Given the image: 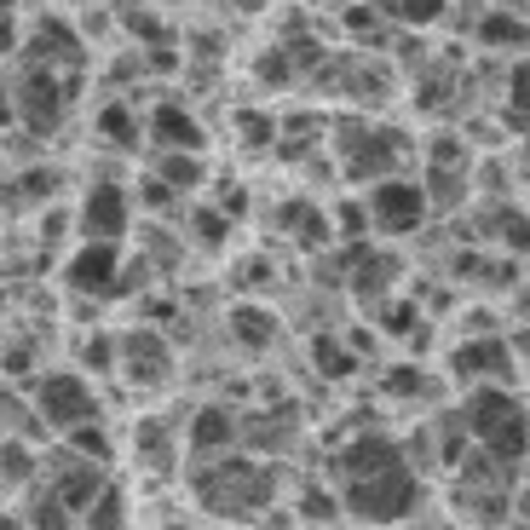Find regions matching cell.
Here are the masks:
<instances>
[{"mask_svg":"<svg viewBox=\"0 0 530 530\" xmlns=\"http://www.w3.org/2000/svg\"><path fill=\"white\" fill-rule=\"evenodd\" d=\"M260 76H265V81H282V76H289V58H282V53L260 58Z\"/></svg>","mask_w":530,"mask_h":530,"instance_id":"obj_29","label":"cell"},{"mask_svg":"<svg viewBox=\"0 0 530 530\" xmlns=\"http://www.w3.org/2000/svg\"><path fill=\"white\" fill-rule=\"evenodd\" d=\"M306 513H312V519H329V513H335V501H329V496H312V501H306Z\"/></svg>","mask_w":530,"mask_h":530,"instance_id":"obj_33","label":"cell"},{"mask_svg":"<svg viewBox=\"0 0 530 530\" xmlns=\"http://www.w3.org/2000/svg\"><path fill=\"white\" fill-rule=\"evenodd\" d=\"M340 467H347L352 478H369V473H387V467H398V450H392L387 438H357L347 455H340Z\"/></svg>","mask_w":530,"mask_h":530,"instance_id":"obj_7","label":"cell"},{"mask_svg":"<svg viewBox=\"0 0 530 530\" xmlns=\"http://www.w3.org/2000/svg\"><path fill=\"white\" fill-rule=\"evenodd\" d=\"M0 121H6V98H0Z\"/></svg>","mask_w":530,"mask_h":530,"instance_id":"obj_38","label":"cell"},{"mask_svg":"<svg viewBox=\"0 0 530 530\" xmlns=\"http://www.w3.org/2000/svg\"><path fill=\"white\" fill-rule=\"evenodd\" d=\"M282 225H300L306 242H323V237H329V225H323V214H317V208H282Z\"/></svg>","mask_w":530,"mask_h":530,"instance_id":"obj_16","label":"cell"},{"mask_svg":"<svg viewBox=\"0 0 530 530\" xmlns=\"http://www.w3.org/2000/svg\"><path fill=\"white\" fill-rule=\"evenodd\" d=\"M76 450L98 461V455H110V444H104V433H98V427H81V421H76Z\"/></svg>","mask_w":530,"mask_h":530,"instance_id":"obj_24","label":"cell"},{"mask_svg":"<svg viewBox=\"0 0 530 530\" xmlns=\"http://www.w3.org/2000/svg\"><path fill=\"white\" fill-rule=\"evenodd\" d=\"M156 133H162V144H174V151H196V144H202V127H196L179 104L156 110Z\"/></svg>","mask_w":530,"mask_h":530,"instance_id":"obj_11","label":"cell"},{"mask_svg":"<svg viewBox=\"0 0 530 530\" xmlns=\"http://www.w3.org/2000/svg\"><path fill=\"white\" fill-rule=\"evenodd\" d=\"M196 231H202V242H225V225H219V214H196Z\"/></svg>","mask_w":530,"mask_h":530,"instance_id":"obj_28","label":"cell"},{"mask_svg":"<svg viewBox=\"0 0 530 530\" xmlns=\"http://www.w3.org/2000/svg\"><path fill=\"white\" fill-rule=\"evenodd\" d=\"M392 335H410V329H415V312H410V306H398V312H392Z\"/></svg>","mask_w":530,"mask_h":530,"instance_id":"obj_31","label":"cell"},{"mask_svg":"<svg viewBox=\"0 0 530 530\" xmlns=\"http://www.w3.org/2000/svg\"><path fill=\"white\" fill-rule=\"evenodd\" d=\"M202 179V167L191 162V156H174V162H162V184H196Z\"/></svg>","mask_w":530,"mask_h":530,"instance_id":"obj_21","label":"cell"},{"mask_svg":"<svg viewBox=\"0 0 530 530\" xmlns=\"http://www.w3.org/2000/svg\"><path fill=\"white\" fill-rule=\"evenodd\" d=\"M398 162V133H375V139H357L352 144V174L369 179V174H387Z\"/></svg>","mask_w":530,"mask_h":530,"instance_id":"obj_9","label":"cell"},{"mask_svg":"<svg viewBox=\"0 0 530 530\" xmlns=\"http://www.w3.org/2000/svg\"><path fill=\"white\" fill-rule=\"evenodd\" d=\"M127 375L133 380H162L167 375V347H162V340H156V335H133L127 340Z\"/></svg>","mask_w":530,"mask_h":530,"instance_id":"obj_10","label":"cell"},{"mask_svg":"<svg viewBox=\"0 0 530 530\" xmlns=\"http://www.w3.org/2000/svg\"><path fill=\"white\" fill-rule=\"evenodd\" d=\"M29 478V450L23 444H0V485H23Z\"/></svg>","mask_w":530,"mask_h":530,"instance_id":"obj_15","label":"cell"},{"mask_svg":"<svg viewBox=\"0 0 530 530\" xmlns=\"http://www.w3.org/2000/svg\"><path fill=\"white\" fill-rule=\"evenodd\" d=\"M387 260H369L363 271H357V294H363V300H369V294H380V282H387Z\"/></svg>","mask_w":530,"mask_h":530,"instance_id":"obj_23","label":"cell"},{"mask_svg":"<svg viewBox=\"0 0 530 530\" xmlns=\"http://www.w3.org/2000/svg\"><path fill=\"white\" fill-rule=\"evenodd\" d=\"M231 438V415L225 410H202L196 415V450H219Z\"/></svg>","mask_w":530,"mask_h":530,"instance_id":"obj_13","label":"cell"},{"mask_svg":"<svg viewBox=\"0 0 530 530\" xmlns=\"http://www.w3.org/2000/svg\"><path fill=\"white\" fill-rule=\"evenodd\" d=\"M485 41H496V46H501V41L519 46V41H525V23H519V18H485Z\"/></svg>","mask_w":530,"mask_h":530,"instance_id":"obj_19","label":"cell"},{"mask_svg":"<svg viewBox=\"0 0 530 530\" xmlns=\"http://www.w3.org/2000/svg\"><path fill=\"white\" fill-rule=\"evenodd\" d=\"M41 410H46V421L76 427V421H87V415H93V398H87V387H81L76 375H53L41 387Z\"/></svg>","mask_w":530,"mask_h":530,"instance_id":"obj_3","label":"cell"},{"mask_svg":"<svg viewBox=\"0 0 530 530\" xmlns=\"http://www.w3.org/2000/svg\"><path fill=\"white\" fill-rule=\"evenodd\" d=\"M231 323H237V335H242V340H249V347H265V340H271V335H277V323H271V317H265V312H254V306H242V312H237V317H231Z\"/></svg>","mask_w":530,"mask_h":530,"instance_id":"obj_14","label":"cell"},{"mask_svg":"<svg viewBox=\"0 0 530 530\" xmlns=\"http://www.w3.org/2000/svg\"><path fill=\"white\" fill-rule=\"evenodd\" d=\"M35 525H53V530H58V525H64V508H58L53 496H46V501H41V513H35Z\"/></svg>","mask_w":530,"mask_h":530,"instance_id":"obj_30","label":"cell"},{"mask_svg":"<svg viewBox=\"0 0 530 530\" xmlns=\"http://www.w3.org/2000/svg\"><path fill=\"white\" fill-rule=\"evenodd\" d=\"M433 184H438V202H455V179L450 174H433Z\"/></svg>","mask_w":530,"mask_h":530,"instance_id":"obj_35","label":"cell"},{"mask_svg":"<svg viewBox=\"0 0 530 530\" xmlns=\"http://www.w3.org/2000/svg\"><path fill=\"white\" fill-rule=\"evenodd\" d=\"M0 53H12V23H0Z\"/></svg>","mask_w":530,"mask_h":530,"instance_id":"obj_37","label":"cell"},{"mask_svg":"<svg viewBox=\"0 0 530 530\" xmlns=\"http://www.w3.org/2000/svg\"><path fill=\"white\" fill-rule=\"evenodd\" d=\"M0 12H6V0H0Z\"/></svg>","mask_w":530,"mask_h":530,"instance_id":"obj_39","label":"cell"},{"mask_svg":"<svg viewBox=\"0 0 530 530\" xmlns=\"http://www.w3.org/2000/svg\"><path fill=\"white\" fill-rule=\"evenodd\" d=\"M69 282H76V289L110 294V289H116V249H110V242H93V249H81L76 260H69Z\"/></svg>","mask_w":530,"mask_h":530,"instance_id":"obj_5","label":"cell"},{"mask_svg":"<svg viewBox=\"0 0 530 530\" xmlns=\"http://www.w3.org/2000/svg\"><path fill=\"white\" fill-rule=\"evenodd\" d=\"M93 525H121V496H116V490H104V496H98Z\"/></svg>","mask_w":530,"mask_h":530,"instance_id":"obj_25","label":"cell"},{"mask_svg":"<svg viewBox=\"0 0 530 530\" xmlns=\"http://www.w3.org/2000/svg\"><path fill=\"white\" fill-rule=\"evenodd\" d=\"M87 231H98L104 242L127 231V202H121L116 184H98V191L87 196Z\"/></svg>","mask_w":530,"mask_h":530,"instance_id":"obj_6","label":"cell"},{"mask_svg":"<svg viewBox=\"0 0 530 530\" xmlns=\"http://www.w3.org/2000/svg\"><path fill=\"white\" fill-rule=\"evenodd\" d=\"M410 501H415V478L404 473V467L352 478V513H363V519H398Z\"/></svg>","mask_w":530,"mask_h":530,"instance_id":"obj_2","label":"cell"},{"mask_svg":"<svg viewBox=\"0 0 530 530\" xmlns=\"http://www.w3.org/2000/svg\"><path fill=\"white\" fill-rule=\"evenodd\" d=\"M467 421H473V433L490 444V461L513 467L525 455V410L508 398V392H478V398L467 404Z\"/></svg>","mask_w":530,"mask_h":530,"instance_id":"obj_1","label":"cell"},{"mask_svg":"<svg viewBox=\"0 0 530 530\" xmlns=\"http://www.w3.org/2000/svg\"><path fill=\"white\" fill-rule=\"evenodd\" d=\"M421 208H427V196L415 184H375V219L387 231H415Z\"/></svg>","mask_w":530,"mask_h":530,"instance_id":"obj_4","label":"cell"},{"mask_svg":"<svg viewBox=\"0 0 530 530\" xmlns=\"http://www.w3.org/2000/svg\"><path fill=\"white\" fill-rule=\"evenodd\" d=\"M23 184H29V196H53V174H29V179H23Z\"/></svg>","mask_w":530,"mask_h":530,"instance_id":"obj_32","label":"cell"},{"mask_svg":"<svg viewBox=\"0 0 530 530\" xmlns=\"http://www.w3.org/2000/svg\"><path fill=\"white\" fill-rule=\"evenodd\" d=\"M98 127L110 133V139H121V144H133V116L127 110H104V116H98Z\"/></svg>","mask_w":530,"mask_h":530,"instance_id":"obj_22","label":"cell"},{"mask_svg":"<svg viewBox=\"0 0 530 530\" xmlns=\"http://www.w3.org/2000/svg\"><path fill=\"white\" fill-rule=\"evenodd\" d=\"M421 387V375H410V369H404V375H392V392H415Z\"/></svg>","mask_w":530,"mask_h":530,"instance_id":"obj_36","label":"cell"},{"mask_svg":"<svg viewBox=\"0 0 530 530\" xmlns=\"http://www.w3.org/2000/svg\"><path fill=\"white\" fill-rule=\"evenodd\" d=\"M93 485H98V478H93V467H76V473L64 478V501H69V508H81V501H93Z\"/></svg>","mask_w":530,"mask_h":530,"instance_id":"obj_18","label":"cell"},{"mask_svg":"<svg viewBox=\"0 0 530 530\" xmlns=\"http://www.w3.org/2000/svg\"><path fill=\"white\" fill-rule=\"evenodd\" d=\"M317 363H323V375H352V357L335 340H317Z\"/></svg>","mask_w":530,"mask_h":530,"instance_id":"obj_20","label":"cell"},{"mask_svg":"<svg viewBox=\"0 0 530 530\" xmlns=\"http://www.w3.org/2000/svg\"><path fill=\"white\" fill-rule=\"evenodd\" d=\"M387 12H398L404 23H433L444 12V0H387Z\"/></svg>","mask_w":530,"mask_h":530,"instance_id":"obj_17","label":"cell"},{"mask_svg":"<svg viewBox=\"0 0 530 530\" xmlns=\"http://www.w3.org/2000/svg\"><path fill=\"white\" fill-rule=\"evenodd\" d=\"M347 23H352V29H357V35H363V29H369V35H375V18H369V12H363V6H357V12H347Z\"/></svg>","mask_w":530,"mask_h":530,"instance_id":"obj_34","label":"cell"},{"mask_svg":"<svg viewBox=\"0 0 530 530\" xmlns=\"http://www.w3.org/2000/svg\"><path fill=\"white\" fill-rule=\"evenodd\" d=\"M242 133H249V144H271V121L265 116H242Z\"/></svg>","mask_w":530,"mask_h":530,"instance_id":"obj_26","label":"cell"},{"mask_svg":"<svg viewBox=\"0 0 530 530\" xmlns=\"http://www.w3.org/2000/svg\"><path fill=\"white\" fill-rule=\"evenodd\" d=\"M455 369H461V375H478V369H508V347H501V340L461 347V352H455Z\"/></svg>","mask_w":530,"mask_h":530,"instance_id":"obj_12","label":"cell"},{"mask_svg":"<svg viewBox=\"0 0 530 530\" xmlns=\"http://www.w3.org/2000/svg\"><path fill=\"white\" fill-rule=\"evenodd\" d=\"M23 116H29V133H46L58 121V87H53V76H29V81H23Z\"/></svg>","mask_w":530,"mask_h":530,"instance_id":"obj_8","label":"cell"},{"mask_svg":"<svg viewBox=\"0 0 530 530\" xmlns=\"http://www.w3.org/2000/svg\"><path fill=\"white\" fill-rule=\"evenodd\" d=\"M133 35H144V41H167V29H162V23H156V18H139V12H133Z\"/></svg>","mask_w":530,"mask_h":530,"instance_id":"obj_27","label":"cell"}]
</instances>
